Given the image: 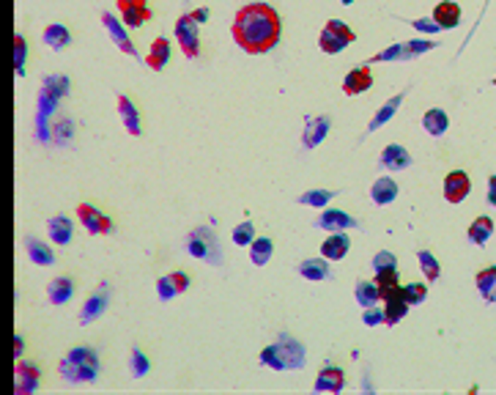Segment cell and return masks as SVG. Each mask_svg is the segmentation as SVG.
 <instances>
[{"instance_id": "7c38bea8", "label": "cell", "mask_w": 496, "mask_h": 395, "mask_svg": "<svg viewBox=\"0 0 496 395\" xmlns=\"http://www.w3.org/2000/svg\"><path fill=\"white\" fill-rule=\"evenodd\" d=\"M316 228L321 231H329V234H335V231H348V228H359V220L348 215V212H340V209H326L324 215L316 220Z\"/></svg>"}, {"instance_id": "f546056e", "label": "cell", "mask_w": 496, "mask_h": 395, "mask_svg": "<svg viewBox=\"0 0 496 395\" xmlns=\"http://www.w3.org/2000/svg\"><path fill=\"white\" fill-rule=\"evenodd\" d=\"M423 126H425V132L430 138H442L444 132L450 129V116H447V110H442V108L428 110L425 116H423Z\"/></svg>"}, {"instance_id": "5b68a950", "label": "cell", "mask_w": 496, "mask_h": 395, "mask_svg": "<svg viewBox=\"0 0 496 395\" xmlns=\"http://www.w3.org/2000/svg\"><path fill=\"white\" fill-rule=\"evenodd\" d=\"M187 252L192 258H200V261H214L219 264V250H217V239L209 228H197L192 234L187 236Z\"/></svg>"}, {"instance_id": "7a4b0ae2", "label": "cell", "mask_w": 496, "mask_h": 395, "mask_svg": "<svg viewBox=\"0 0 496 395\" xmlns=\"http://www.w3.org/2000/svg\"><path fill=\"white\" fill-rule=\"evenodd\" d=\"M58 371H61L63 381H69V384H88L99 376L102 362L91 346H74L69 354L61 359Z\"/></svg>"}, {"instance_id": "ba28073f", "label": "cell", "mask_w": 496, "mask_h": 395, "mask_svg": "<svg viewBox=\"0 0 496 395\" xmlns=\"http://www.w3.org/2000/svg\"><path fill=\"white\" fill-rule=\"evenodd\" d=\"M102 22H105V28H107V34H110V39L115 41V47L121 50V53L126 55H132V58H140V53H138V47H135V41L129 39V34H126V28L115 19V14H110V11H102Z\"/></svg>"}, {"instance_id": "f6af8a7d", "label": "cell", "mask_w": 496, "mask_h": 395, "mask_svg": "<svg viewBox=\"0 0 496 395\" xmlns=\"http://www.w3.org/2000/svg\"><path fill=\"white\" fill-rule=\"evenodd\" d=\"M381 61H403V44H392L371 58V63H381Z\"/></svg>"}, {"instance_id": "2e32d148", "label": "cell", "mask_w": 496, "mask_h": 395, "mask_svg": "<svg viewBox=\"0 0 496 395\" xmlns=\"http://www.w3.org/2000/svg\"><path fill=\"white\" fill-rule=\"evenodd\" d=\"M107 302H110V288L102 286L99 291H93L88 299H86L83 310H80V324L96 322V319H99V316L107 310Z\"/></svg>"}, {"instance_id": "52a82bcc", "label": "cell", "mask_w": 496, "mask_h": 395, "mask_svg": "<svg viewBox=\"0 0 496 395\" xmlns=\"http://www.w3.org/2000/svg\"><path fill=\"white\" fill-rule=\"evenodd\" d=\"M41 384V371L33 362H25V359H17V368H14V393L17 395H28L38 390Z\"/></svg>"}, {"instance_id": "d6986e66", "label": "cell", "mask_w": 496, "mask_h": 395, "mask_svg": "<svg viewBox=\"0 0 496 395\" xmlns=\"http://www.w3.org/2000/svg\"><path fill=\"white\" fill-rule=\"evenodd\" d=\"M313 387H316V393H340V390L346 387V374H343V368L326 365L319 374Z\"/></svg>"}, {"instance_id": "1f68e13d", "label": "cell", "mask_w": 496, "mask_h": 395, "mask_svg": "<svg viewBox=\"0 0 496 395\" xmlns=\"http://www.w3.org/2000/svg\"><path fill=\"white\" fill-rule=\"evenodd\" d=\"M272 255H274V242H272L269 236H258V239L249 245V261H252L255 267H266V264L272 261Z\"/></svg>"}, {"instance_id": "816d5d0a", "label": "cell", "mask_w": 496, "mask_h": 395, "mask_svg": "<svg viewBox=\"0 0 496 395\" xmlns=\"http://www.w3.org/2000/svg\"><path fill=\"white\" fill-rule=\"evenodd\" d=\"M22 352H25V341H22V335H14V357L22 359Z\"/></svg>"}, {"instance_id": "9c48e42d", "label": "cell", "mask_w": 496, "mask_h": 395, "mask_svg": "<svg viewBox=\"0 0 496 395\" xmlns=\"http://www.w3.org/2000/svg\"><path fill=\"white\" fill-rule=\"evenodd\" d=\"M472 190V179L466 170H450L444 176V200L447 203H461Z\"/></svg>"}, {"instance_id": "8fae6325", "label": "cell", "mask_w": 496, "mask_h": 395, "mask_svg": "<svg viewBox=\"0 0 496 395\" xmlns=\"http://www.w3.org/2000/svg\"><path fill=\"white\" fill-rule=\"evenodd\" d=\"M371 88H373V72L368 63L348 69V74L343 77V93L346 96H359V93H365V91Z\"/></svg>"}, {"instance_id": "836d02e7", "label": "cell", "mask_w": 496, "mask_h": 395, "mask_svg": "<svg viewBox=\"0 0 496 395\" xmlns=\"http://www.w3.org/2000/svg\"><path fill=\"white\" fill-rule=\"evenodd\" d=\"M354 297L362 307H373V305H378L381 291H378V286H376V280H356Z\"/></svg>"}, {"instance_id": "ee69618b", "label": "cell", "mask_w": 496, "mask_h": 395, "mask_svg": "<svg viewBox=\"0 0 496 395\" xmlns=\"http://www.w3.org/2000/svg\"><path fill=\"white\" fill-rule=\"evenodd\" d=\"M384 270H398V258H395V252L381 250V252L373 255V272H384Z\"/></svg>"}, {"instance_id": "681fc988", "label": "cell", "mask_w": 496, "mask_h": 395, "mask_svg": "<svg viewBox=\"0 0 496 395\" xmlns=\"http://www.w3.org/2000/svg\"><path fill=\"white\" fill-rule=\"evenodd\" d=\"M192 17H195L197 25H203V22H209V17H212V11L209 9H195V11H190Z\"/></svg>"}, {"instance_id": "c3c4849f", "label": "cell", "mask_w": 496, "mask_h": 395, "mask_svg": "<svg viewBox=\"0 0 496 395\" xmlns=\"http://www.w3.org/2000/svg\"><path fill=\"white\" fill-rule=\"evenodd\" d=\"M414 28H417V31H420V34H439V31H442V28H439V22H436V19L430 17H423V19H414Z\"/></svg>"}, {"instance_id": "7bdbcfd3", "label": "cell", "mask_w": 496, "mask_h": 395, "mask_svg": "<svg viewBox=\"0 0 496 395\" xmlns=\"http://www.w3.org/2000/svg\"><path fill=\"white\" fill-rule=\"evenodd\" d=\"M428 286H430V283H408V286H403V294H406L408 305H420V302H425Z\"/></svg>"}, {"instance_id": "8d00e7d4", "label": "cell", "mask_w": 496, "mask_h": 395, "mask_svg": "<svg viewBox=\"0 0 496 395\" xmlns=\"http://www.w3.org/2000/svg\"><path fill=\"white\" fill-rule=\"evenodd\" d=\"M261 362H264L266 368H272V371H288L283 352H280V346H277V343H269L264 352H261Z\"/></svg>"}, {"instance_id": "30bf717a", "label": "cell", "mask_w": 496, "mask_h": 395, "mask_svg": "<svg viewBox=\"0 0 496 395\" xmlns=\"http://www.w3.org/2000/svg\"><path fill=\"white\" fill-rule=\"evenodd\" d=\"M118 11H121V19H124L126 28H140L145 22H151V9L145 0H118Z\"/></svg>"}, {"instance_id": "f1b7e54d", "label": "cell", "mask_w": 496, "mask_h": 395, "mask_svg": "<svg viewBox=\"0 0 496 395\" xmlns=\"http://www.w3.org/2000/svg\"><path fill=\"white\" fill-rule=\"evenodd\" d=\"M41 39H44V44H47L50 50H55V53L66 50V47L71 44L69 28H66V25H61V22H53V25H47V28H44V34H41Z\"/></svg>"}, {"instance_id": "44dd1931", "label": "cell", "mask_w": 496, "mask_h": 395, "mask_svg": "<svg viewBox=\"0 0 496 395\" xmlns=\"http://www.w3.org/2000/svg\"><path fill=\"white\" fill-rule=\"evenodd\" d=\"M433 19L439 22L442 31H453L461 25V6L455 0H442L436 9H433Z\"/></svg>"}, {"instance_id": "4316f807", "label": "cell", "mask_w": 496, "mask_h": 395, "mask_svg": "<svg viewBox=\"0 0 496 395\" xmlns=\"http://www.w3.org/2000/svg\"><path fill=\"white\" fill-rule=\"evenodd\" d=\"M47 234H50V239H53L58 247H66L71 242V234H74V222L66 215H55L47 222Z\"/></svg>"}, {"instance_id": "83f0119b", "label": "cell", "mask_w": 496, "mask_h": 395, "mask_svg": "<svg viewBox=\"0 0 496 395\" xmlns=\"http://www.w3.org/2000/svg\"><path fill=\"white\" fill-rule=\"evenodd\" d=\"M170 53H173L170 41L165 36H157L154 39V44H151V50H148V55H145V63H148L154 72H162V69L167 66V61H170Z\"/></svg>"}, {"instance_id": "ac0fdd59", "label": "cell", "mask_w": 496, "mask_h": 395, "mask_svg": "<svg viewBox=\"0 0 496 395\" xmlns=\"http://www.w3.org/2000/svg\"><path fill=\"white\" fill-rule=\"evenodd\" d=\"M378 165H381L384 170H392V173H398V170H406V168H411V154H408L403 145L392 143V145H387V148L381 151V157H378Z\"/></svg>"}, {"instance_id": "e575fe53", "label": "cell", "mask_w": 496, "mask_h": 395, "mask_svg": "<svg viewBox=\"0 0 496 395\" xmlns=\"http://www.w3.org/2000/svg\"><path fill=\"white\" fill-rule=\"evenodd\" d=\"M403 99H406V93H398V96H392L387 105H381V110H378V113L373 116V121H371V126H368V132H376L378 126L387 124L392 116H395V110L401 108V102H403Z\"/></svg>"}, {"instance_id": "9a60e30c", "label": "cell", "mask_w": 496, "mask_h": 395, "mask_svg": "<svg viewBox=\"0 0 496 395\" xmlns=\"http://www.w3.org/2000/svg\"><path fill=\"white\" fill-rule=\"evenodd\" d=\"M348 250H351V239H348L346 231H335L321 242V255L329 258V261H343L348 255Z\"/></svg>"}, {"instance_id": "277c9868", "label": "cell", "mask_w": 496, "mask_h": 395, "mask_svg": "<svg viewBox=\"0 0 496 395\" xmlns=\"http://www.w3.org/2000/svg\"><path fill=\"white\" fill-rule=\"evenodd\" d=\"M176 41L178 47H181V53L187 55L190 61H195L200 58V36H197V22L192 14H181L176 19Z\"/></svg>"}, {"instance_id": "bcb514c9", "label": "cell", "mask_w": 496, "mask_h": 395, "mask_svg": "<svg viewBox=\"0 0 496 395\" xmlns=\"http://www.w3.org/2000/svg\"><path fill=\"white\" fill-rule=\"evenodd\" d=\"M362 322L368 324V327H378V324H387V313H384V307H365V313H362Z\"/></svg>"}, {"instance_id": "603a6c76", "label": "cell", "mask_w": 496, "mask_h": 395, "mask_svg": "<svg viewBox=\"0 0 496 395\" xmlns=\"http://www.w3.org/2000/svg\"><path fill=\"white\" fill-rule=\"evenodd\" d=\"M398 193H401V187H398V181L390 179V176H378L371 187V198L376 206H390L392 200L398 198Z\"/></svg>"}, {"instance_id": "ab89813d", "label": "cell", "mask_w": 496, "mask_h": 395, "mask_svg": "<svg viewBox=\"0 0 496 395\" xmlns=\"http://www.w3.org/2000/svg\"><path fill=\"white\" fill-rule=\"evenodd\" d=\"M233 245H239V247H249L258 236H255V225L249 222V220H244V222H239L236 228H233Z\"/></svg>"}, {"instance_id": "6da1fadb", "label": "cell", "mask_w": 496, "mask_h": 395, "mask_svg": "<svg viewBox=\"0 0 496 395\" xmlns=\"http://www.w3.org/2000/svg\"><path fill=\"white\" fill-rule=\"evenodd\" d=\"M236 44L249 55L272 53L283 36V19L269 3H247L239 9L231 28Z\"/></svg>"}, {"instance_id": "8992f818", "label": "cell", "mask_w": 496, "mask_h": 395, "mask_svg": "<svg viewBox=\"0 0 496 395\" xmlns=\"http://www.w3.org/2000/svg\"><path fill=\"white\" fill-rule=\"evenodd\" d=\"M77 220L83 222V228H86L91 236H110L115 231L113 220H110L105 212H99L96 206H91V203H80V206H77Z\"/></svg>"}, {"instance_id": "4dcf8cb0", "label": "cell", "mask_w": 496, "mask_h": 395, "mask_svg": "<svg viewBox=\"0 0 496 395\" xmlns=\"http://www.w3.org/2000/svg\"><path fill=\"white\" fill-rule=\"evenodd\" d=\"M475 286H477L480 297L485 299V302H496V267H485V270L477 272V277H475Z\"/></svg>"}, {"instance_id": "ffe728a7", "label": "cell", "mask_w": 496, "mask_h": 395, "mask_svg": "<svg viewBox=\"0 0 496 395\" xmlns=\"http://www.w3.org/2000/svg\"><path fill=\"white\" fill-rule=\"evenodd\" d=\"M304 280H313V283H319V280H329L332 277V270H329V258H304L299 267H296Z\"/></svg>"}, {"instance_id": "74e56055", "label": "cell", "mask_w": 496, "mask_h": 395, "mask_svg": "<svg viewBox=\"0 0 496 395\" xmlns=\"http://www.w3.org/2000/svg\"><path fill=\"white\" fill-rule=\"evenodd\" d=\"M376 286L381 291V299H384L387 294H392L395 288H401V275H398V270L376 272Z\"/></svg>"}, {"instance_id": "3957f363", "label": "cell", "mask_w": 496, "mask_h": 395, "mask_svg": "<svg viewBox=\"0 0 496 395\" xmlns=\"http://www.w3.org/2000/svg\"><path fill=\"white\" fill-rule=\"evenodd\" d=\"M354 39H356V34L343 22V19H329L319 36V50L326 55H337V53H343L348 44H354Z\"/></svg>"}, {"instance_id": "b9f144b4", "label": "cell", "mask_w": 496, "mask_h": 395, "mask_svg": "<svg viewBox=\"0 0 496 395\" xmlns=\"http://www.w3.org/2000/svg\"><path fill=\"white\" fill-rule=\"evenodd\" d=\"M25 58H28V41L22 34H14V69H17V77L25 74Z\"/></svg>"}, {"instance_id": "7dc6e473", "label": "cell", "mask_w": 496, "mask_h": 395, "mask_svg": "<svg viewBox=\"0 0 496 395\" xmlns=\"http://www.w3.org/2000/svg\"><path fill=\"white\" fill-rule=\"evenodd\" d=\"M132 374L135 376H145L148 374V357L143 354L140 349H132Z\"/></svg>"}, {"instance_id": "484cf974", "label": "cell", "mask_w": 496, "mask_h": 395, "mask_svg": "<svg viewBox=\"0 0 496 395\" xmlns=\"http://www.w3.org/2000/svg\"><path fill=\"white\" fill-rule=\"evenodd\" d=\"M25 250H28V258H31L33 264H38V267H53L55 264V250L47 242L36 239V236H28V239H25Z\"/></svg>"}, {"instance_id": "f5cc1de1", "label": "cell", "mask_w": 496, "mask_h": 395, "mask_svg": "<svg viewBox=\"0 0 496 395\" xmlns=\"http://www.w3.org/2000/svg\"><path fill=\"white\" fill-rule=\"evenodd\" d=\"M494 83H496V80H494Z\"/></svg>"}, {"instance_id": "cb8c5ba5", "label": "cell", "mask_w": 496, "mask_h": 395, "mask_svg": "<svg viewBox=\"0 0 496 395\" xmlns=\"http://www.w3.org/2000/svg\"><path fill=\"white\" fill-rule=\"evenodd\" d=\"M71 297H74V280L69 275H61V277L47 283V299L53 305H66Z\"/></svg>"}, {"instance_id": "4fadbf2b", "label": "cell", "mask_w": 496, "mask_h": 395, "mask_svg": "<svg viewBox=\"0 0 496 395\" xmlns=\"http://www.w3.org/2000/svg\"><path fill=\"white\" fill-rule=\"evenodd\" d=\"M277 346H280V352H283L285 357V365H288V371H299L304 368V362H307V354H304V346L299 341H294L288 332L283 335H277Z\"/></svg>"}, {"instance_id": "7402d4cb", "label": "cell", "mask_w": 496, "mask_h": 395, "mask_svg": "<svg viewBox=\"0 0 496 395\" xmlns=\"http://www.w3.org/2000/svg\"><path fill=\"white\" fill-rule=\"evenodd\" d=\"M118 116H121V121H124L126 132L129 135H143V124H140V113L135 108V102L126 96V93H118Z\"/></svg>"}, {"instance_id": "60d3db41", "label": "cell", "mask_w": 496, "mask_h": 395, "mask_svg": "<svg viewBox=\"0 0 496 395\" xmlns=\"http://www.w3.org/2000/svg\"><path fill=\"white\" fill-rule=\"evenodd\" d=\"M430 50H436V41H425V39L406 41V44H403V61L417 58V55H423V53H430Z\"/></svg>"}, {"instance_id": "5bb4252c", "label": "cell", "mask_w": 496, "mask_h": 395, "mask_svg": "<svg viewBox=\"0 0 496 395\" xmlns=\"http://www.w3.org/2000/svg\"><path fill=\"white\" fill-rule=\"evenodd\" d=\"M190 288V275L187 272H170V275H165L157 280V294H160L162 302H167V299H173L178 294H184Z\"/></svg>"}, {"instance_id": "d6a6232c", "label": "cell", "mask_w": 496, "mask_h": 395, "mask_svg": "<svg viewBox=\"0 0 496 395\" xmlns=\"http://www.w3.org/2000/svg\"><path fill=\"white\" fill-rule=\"evenodd\" d=\"M494 236V220L491 217H477L472 225H469V242L472 245H477V247H482L488 239Z\"/></svg>"}, {"instance_id": "d590c367", "label": "cell", "mask_w": 496, "mask_h": 395, "mask_svg": "<svg viewBox=\"0 0 496 395\" xmlns=\"http://www.w3.org/2000/svg\"><path fill=\"white\" fill-rule=\"evenodd\" d=\"M417 261H420V272L425 275L428 283H436V280L442 277V267H439L436 255H433L430 250H420V252H417Z\"/></svg>"}, {"instance_id": "e0dca14e", "label": "cell", "mask_w": 496, "mask_h": 395, "mask_svg": "<svg viewBox=\"0 0 496 395\" xmlns=\"http://www.w3.org/2000/svg\"><path fill=\"white\" fill-rule=\"evenodd\" d=\"M408 307H411V305H408L406 294H403V286L395 288L392 294H387V297H384V313H387V327H395V324L401 322V319H406Z\"/></svg>"}, {"instance_id": "f35d334b", "label": "cell", "mask_w": 496, "mask_h": 395, "mask_svg": "<svg viewBox=\"0 0 496 395\" xmlns=\"http://www.w3.org/2000/svg\"><path fill=\"white\" fill-rule=\"evenodd\" d=\"M335 198V193L332 190H307V193H301L299 198H296V203H301V206H326L329 200Z\"/></svg>"}, {"instance_id": "d4e9b609", "label": "cell", "mask_w": 496, "mask_h": 395, "mask_svg": "<svg viewBox=\"0 0 496 395\" xmlns=\"http://www.w3.org/2000/svg\"><path fill=\"white\" fill-rule=\"evenodd\" d=\"M329 126H332V121H329L326 116H319V118H307L304 135H301V143H304V148H316V145H319L321 140L326 138Z\"/></svg>"}, {"instance_id": "f907efd6", "label": "cell", "mask_w": 496, "mask_h": 395, "mask_svg": "<svg viewBox=\"0 0 496 395\" xmlns=\"http://www.w3.org/2000/svg\"><path fill=\"white\" fill-rule=\"evenodd\" d=\"M488 203L496 209V176H491V179H488Z\"/></svg>"}]
</instances>
